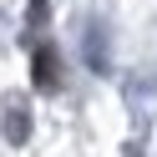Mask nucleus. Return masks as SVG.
<instances>
[{
	"instance_id": "1",
	"label": "nucleus",
	"mask_w": 157,
	"mask_h": 157,
	"mask_svg": "<svg viewBox=\"0 0 157 157\" xmlns=\"http://www.w3.org/2000/svg\"><path fill=\"white\" fill-rule=\"evenodd\" d=\"M31 76H36V86H41V91H56V86H61V56H56V46H36V56H31Z\"/></svg>"
},
{
	"instance_id": "2",
	"label": "nucleus",
	"mask_w": 157,
	"mask_h": 157,
	"mask_svg": "<svg viewBox=\"0 0 157 157\" xmlns=\"http://www.w3.org/2000/svg\"><path fill=\"white\" fill-rule=\"evenodd\" d=\"M25 132H31L25 112H21V106H10V117H5V137H10V142H25Z\"/></svg>"
},
{
	"instance_id": "3",
	"label": "nucleus",
	"mask_w": 157,
	"mask_h": 157,
	"mask_svg": "<svg viewBox=\"0 0 157 157\" xmlns=\"http://www.w3.org/2000/svg\"><path fill=\"white\" fill-rule=\"evenodd\" d=\"M127 157H137V152H127Z\"/></svg>"
}]
</instances>
